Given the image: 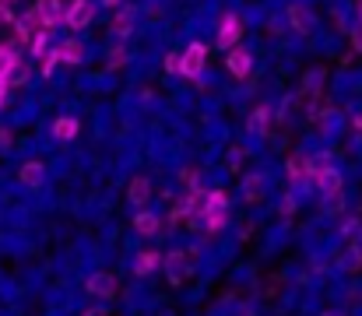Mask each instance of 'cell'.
I'll return each mask as SVG.
<instances>
[{"mask_svg":"<svg viewBox=\"0 0 362 316\" xmlns=\"http://www.w3.org/2000/svg\"><path fill=\"white\" fill-rule=\"evenodd\" d=\"M201 221H204L208 232L226 228V221H229V197H226L222 190H211V194H208V208L201 214Z\"/></svg>","mask_w":362,"mask_h":316,"instance_id":"obj_1","label":"cell"},{"mask_svg":"<svg viewBox=\"0 0 362 316\" xmlns=\"http://www.w3.org/2000/svg\"><path fill=\"white\" fill-rule=\"evenodd\" d=\"M92 18H95V4H88V0H74V4L64 11V25H67V28H74V32L88 28V25H92Z\"/></svg>","mask_w":362,"mask_h":316,"instance_id":"obj_2","label":"cell"},{"mask_svg":"<svg viewBox=\"0 0 362 316\" xmlns=\"http://www.w3.org/2000/svg\"><path fill=\"white\" fill-rule=\"evenodd\" d=\"M204 64H208V49H204L201 42H190V46L183 49V67H180V74H183V78H201Z\"/></svg>","mask_w":362,"mask_h":316,"instance_id":"obj_3","label":"cell"},{"mask_svg":"<svg viewBox=\"0 0 362 316\" xmlns=\"http://www.w3.org/2000/svg\"><path fill=\"white\" fill-rule=\"evenodd\" d=\"M226 67H229V74L233 78H250V71H253V57H250V49H240V46H233V49H226Z\"/></svg>","mask_w":362,"mask_h":316,"instance_id":"obj_4","label":"cell"},{"mask_svg":"<svg viewBox=\"0 0 362 316\" xmlns=\"http://www.w3.org/2000/svg\"><path fill=\"white\" fill-rule=\"evenodd\" d=\"M39 32H46V28H42V21H39L35 11H28V14H21V18L14 21V35H18V42H25V46H32V39H35Z\"/></svg>","mask_w":362,"mask_h":316,"instance_id":"obj_5","label":"cell"},{"mask_svg":"<svg viewBox=\"0 0 362 316\" xmlns=\"http://www.w3.org/2000/svg\"><path fill=\"white\" fill-rule=\"evenodd\" d=\"M240 35H243V21L236 14H226L222 25H218V46H222V49H233V46L240 42Z\"/></svg>","mask_w":362,"mask_h":316,"instance_id":"obj_6","label":"cell"},{"mask_svg":"<svg viewBox=\"0 0 362 316\" xmlns=\"http://www.w3.org/2000/svg\"><path fill=\"white\" fill-rule=\"evenodd\" d=\"M35 14H39L42 28L53 32V28L60 25V18H64V7H60V0H39V4H35Z\"/></svg>","mask_w":362,"mask_h":316,"instance_id":"obj_7","label":"cell"},{"mask_svg":"<svg viewBox=\"0 0 362 316\" xmlns=\"http://www.w3.org/2000/svg\"><path fill=\"white\" fill-rule=\"evenodd\" d=\"M85 288H88V295L113 299V295H117V278H113V274H92V278L85 281Z\"/></svg>","mask_w":362,"mask_h":316,"instance_id":"obj_8","label":"cell"},{"mask_svg":"<svg viewBox=\"0 0 362 316\" xmlns=\"http://www.w3.org/2000/svg\"><path fill=\"white\" fill-rule=\"evenodd\" d=\"M288 21H292L296 32H310L313 28V14H310L306 4H288Z\"/></svg>","mask_w":362,"mask_h":316,"instance_id":"obj_9","label":"cell"},{"mask_svg":"<svg viewBox=\"0 0 362 316\" xmlns=\"http://www.w3.org/2000/svg\"><path fill=\"white\" fill-rule=\"evenodd\" d=\"M313 183H317V187H320V194H327V197H331V194H341V172H338V169H331V165H327L324 172H317V180H313Z\"/></svg>","mask_w":362,"mask_h":316,"instance_id":"obj_10","label":"cell"},{"mask_svg":"<svg viewBox=\"0 0 362 316\" xmlns=\"http://www.w3.org/2000/svg\"><path fill=\"white\" fill-rule=\"evenodd\" d=\"M165 267H169V278H173V281H183V278L190 274V257H187V253H169Z\"/></svg>","mask_w":362,"mask_h":316,"instance_id":"obj_11","label":"cell"},{"mask_svg":"<svg viewBox=\"0 0 362 316\" xmlns=\"http://www.w3.org/2000/svg\"><path fill=\"white\" fill-rule=\"evenodd\" d=\"M78 130H81V123H78L74 116H60V119L53 123V137H60V141H74Z\"/></svg>","mask_w":362,"mask_h":316,"instance_id":"obj_12","label":"cell"},{"mask_svg":"<svg viewBox=\"0 0 362 316\" xmlns=\"http://www.w3.org/2000/svg\"><path fill=\"white\" fill-rule=\"evenodd\" d=\"M18 64H21V60H18L14 46H4V42H0V81H11V74H14Z\"/></svg>","mask_w":362,"mask_h":316,"instance_id":"obj_13","label":"cell"},{"mask_svg":"<svg viewBox=\"0 0 362 316\" xmlns=\"http://www.w3.org/2000/svg\"><path fill=\"white\" fill-rule=\"evenodd\" d=\"M57 49H60V60H64V64H81V60H85V46H81L78 39H67V42H60Z\"/></svg>","mask_w":362,"mask_h":316,"instance_id":"obj_14","label":"cell"},{"mask_svg":"<svg viewBox=\"0 0 362 316\" xmlns=\"http://www.w3.org/2000/svg\"><path fill=\"white\" fill-rule=\"evenodd\" d=\"M127 197H130V204H144V201L151 197V183H148L144 176H134V180H130V190H127Z\"/></svg>","mask_w":362,"mask_h":316,"instance_id":"obj_15","label":"cell"},{"mask_svg":"<svg viewBox=\"0 0 362 316\" xmlns=\"http://www.w3.org/2000/svg\"><path fill=\"white\" fill-rule=\"evenodd\" d=\"M155 267H158V253H155V250H141V253H137V260H134V274L148 278Z\"/></svg>","mask_w":362,"mask_h":316,"instance_id":"obj_16","label":"cell"},{"mask_svg":"<svg viewBox=\"0 0 362 316\" xmlns=\"http://www.w3.org/2000/svg\"><path fill=\"white\" fill-rule=\"evenodd\" d=\"M42 176H46L42 162H25V165H21V183H25V187H32V190H35V187L42 183Z\"/></svg>","mask_w":362,"mask_h":316,"instance_id":"obj_17","label":"cell"},{"mask_svg":"<svg viewBox=\"0 0 362 316\" xmlns=\"http://www.w3.org/2000/svg\"><path fill=\"white\" fill-rule=\"evenodd\" d=\"M264 187H267V180H264V176H250V180L243 183V197L253 204V201H260V197H264Z\"/></svg>","mask_w":362,"mask_h":316,"instance_id":"obj_18","label":"cell"},{"mask_svg":"<svg viewBox=\"0 0 362 316\" xmlns=\"http://www.w3.org/2000/svg\"><path fill=\"white\" fill-rule=\"evenodd\" d=\"M134 228H137L141 235H155V232H158V214H151V211H141V214L134 218Z\"/></svg>","mask_w":362,"mask_h":316,"instance_id":"obj_19","label":"cell"},{"mask_svg":"<svg viewBox=\"0 0 362 316\" xmlns=\"http://www.w3.org/2000/svg\"><path fill=\"white\" fill-rule=\"evenodd\" d=\"M113 32H117V35H130V32H134V11H130V7H123L120 14H117V18H113Z\"/></svg>","mask_w":362,"mask_h":316,"instance_id":"obj_20","label":"cell"},{"mask_svg":"<svg viewBox=\"0 0 362 316\" xmlns=\"http://www.w3.org/2000/svg\"><path fill=\"white\" fill-rule=\"evenodd\" d=\"M288 176L292 180H306L310 176V158L306 155H292L288 158Z\"/></svg>","mask_w":362,"mask_h":316,"instance_id":"obj_21","label":"cell"},{"mask_svg":"<svg viewBox=\"0 0 362 316\" xmlns=\"http://www.w3.org/2000/svg\"><path fill=\"white\" fill-rule=\"evenodd\" d=\"M267 116H271V109L267 105H257L253 116H250V130H264L267 127Z\"/></svg>","mask_w":362,"mask_h":316,"instance_id":"obj_22","label":"cell"},{"mask_svg":"<svg viewBox=\"0 0 362 316\" xmlns=\"http://www.w3.org/2000/svg\"><path fill=\"white\" fill-rule=\"evenodd\" d=\"M57 64H64V60H60V49H57V46H53V49H49V53H46V60H42V74H46V78H49V74H53V71H57Z\"/></svg>","mask_w":362,"mask_h":316,"instance_id":"obj_23","label":"cell"},{"mask_svg":"<svg viewBox=\"0 0 362 316\" xmlns=\"http://www.w3.org/2000/svg\"><path fill=\"white\" fill-rule=\"evenodd\" d=\"M162 67H165V74H180V67H183V53H169V57L162 60Z\"/></svg>","mask_w":362,"mask_h":316,"instance_id":"obj_24","label":"cell"},{"mask_svg":"<svg viewBox=\"0 0 362 316\" xmlns=\"http://www.w3.org/2000/svg\"><path fill=\"white\" fill-rule=\"evenodd\" d=\"M28 81H32V71H28L25 64H18L14 74H11V85H28Z\"/></svg>","mask_w":362,"mask_h":316,"instance_id":"obj_25","label":"cell"},{"mask_svg":"<svg viewBox=\"0 0 362 316\" xmlns=\"http://www.w3.org/2000/svg\"><path fill=\"white\" fill-rule=\"evenodd\" d=\"M49 49H46V32H39L35 39H32V57H46Z\"/></svg>","mask_w":362,"mask_h":316,"instance_id":"obj_26","label":"cell"},{"mask_svg":"<svg viewBox=\"0 0 362 316\" xmlns=\"http://www.w3.org/2000/svg\"><path fill=\"white\" fill-rule=\"evenodd\" d=\"M127 60H130V57H127V49L117 46V49H113V57H110V67H127Z\"/></svg>","mask_w":362,"mask_h":316,"instance_id":"obj_27","label":"cell"},{"mask_svg":"<svg viewBox=\"0 0 362 316\" xmlns=\"http://www.w3.org/2000/svg\"><path fill=\"white\" fill-rule=\"evenodd\" d=\"M0 21H7V25H14V21H18V18L7 11V0H0Z\"/></svg>","mask_w":362,"mask_h":316,"instance_id":"obj_28","label":"cell"},{"mask_svg":"<svg viewBox=\"0 0 362 316\" xmlns=\"http://www.w3.org/2000/svg\"><path fill=\"white\" fill-rule=\"evenodd\" d=\"M7 92H11V81H0V109L7 103Z\"/></svg>","mask_w":362,"mask_h":316,"instance_id":"obj_29","label":"cell"},{"mask_svg":"<svg viewBox=\"0 0 362 316\" xmlns=\"http://www.w3.org/2000/svg\"><path fill=\"white\" fill-rule=\"evenodd\" d=\"M103 4H106V7H120L123 0H103Z\"/></svg>","mask_w":362,"mask_h":316,"instance_id":"obj_30","label":"cell"},{"mask_svg":"<svg viewBox=\"0 0 362 316\" xmlns=\"http://www.w3.org/2000/svg\"><path fill=\"white\" fill-rule=\"evenodd\" d=\"M327 316H338V313H327Z\"/></svg>","mask_w":362,"mask_h":316,"instance_id":"obj_31","label":"cell"},{"mask_svg":"<svg viewBox=\"0 0 362 316\" xmlns=\"http://www.w3.org/2000/svg\"><path fill=\"white\" fill-rule=\"evenodd\" d=\"M7 4H11V0H7Z\"/></svg>","mask_w":362,"mask_h":316,"instance_id":"obj_32","label":"cell"}]
</instances>
